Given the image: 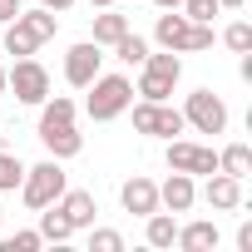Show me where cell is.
<instances>
[{"mask_svg": "<svg viewBox=\"0 0 252 252\" xmlns=\"http://www.w3.org/2000/svg\"><path fill=\"white\" fill-rule=\"evenodd\" d=\"M40 144H45V154L60 158V163L84 149V134L74 129V99H69V94H55V99L40 104Z\"/></svg>", "mask_w": 252, "mask_h": 252, "instance_id": "obj_1", "label": "cell"}, {"mask_svg": "<svg viewBox=\"0 0 252 252\" xmlns=\"http://www.w3.org/2000/svg\"><path fill=\"white\" fill-rule=\"evenodd\" d=\"M55 30H60V20H55V10H20L10 25H5V55H15V60H25V55H35L45 40H55Z\"/></svg>", "mask_w": 252, "mask_h": 252, "instance_id": "obj_2", "label": "cell"}, {"mask_svg": "<svg viewBox=\"0 0 252 252\" xmlns=\"http://www.w3.org/2000/svg\"><path fill=\"white\" fill-rule=\"evenodd\" d=\"M154 40L163 45V50H173V55H203V50H213V25H193L188 15H158V25H154Z\"/></svg>", "mask_w": 252, "mask_h": 252, "instance_id": "obj_3", "label": "cell"}, {"mask_svg": "<svg viewBox=\"0 0 252 252\" xmlns=\"http://www.w3.org/2000/svg\"><path fill=\"white\" fill-rule=\"evenodd\" d=\"M89 89H94V94L84 99V109H89L94 124H109V119H119L124 109L134 104V84L124 79V74H94Z\"/></svg>", "mask_w": 252, "mask_h": 252, "instance_id": "obj_4", "label": "cell"}, {"mask_svg": "<svg viewBox=\"0 0 252 252\" xmlns=\"http://www.w3.org/2000/svg\"><path fill=\"white\" fill-rule=\"evenodd\" d=\"M178 79H183V60L173 55V50H163V55H144V64H139V94L144 99H168L173 89H178Z\"/></svg>", "mask_w": 252, "mask_h": 252, "instance_id": "obj_5", "label": "cell"}, {"mask_svg": "<svg viewBox=\"0 0 252 252\" xmlns=\"http://www.w3.org/2000/svg\"><path fill=\"white\" fill-rule=\"evenodd\" d=\"M69 188V178H64V168H60V158H45V163H35V168H25V178H20V198H25V208H50L60 193Z\"/></svg>", "mask_w": 252, "mask_h": 252, "instance_id": "obj_6", "label": "cell"}, {"mask_svg": "<svg viewBox=\"0 0 252 252\" xmlns=\"http://www.w3.org/2000/svg\"><path fill=\"white\" fill-rule=\"evenodd\" d=\"M134 129L149 134V139H173L188 124H183V109H173L168 99H139L134 104Z\"/></svg>", "mask_w": 252, "mask_h": 252, "instance_id": "obj_7", "label": "cell"}, {"mask_svg": "<svg viewBox=\"0 0 252 252\" xmlns=\"http://www.w3.org/2000/svg\"><path fill=\"white\" fill-rule=\"evenodd\" d=\"M5 94H15L20 104H45L50 99V69L35 55L15 60V69H5Z\"/></svg>", "mask_w": 252, "mask_h": 252, "instance_id": "obj_8", "label": "cell"}, {"mask_svg": "<svg viewBox=\"0 0 252 252\" xmlns=\"http://www.w3.org/2000/svg\"><path fill=\"white\" fill-rule=\"evenodd\" d=\"M183 124H193L198 134H222V129H227V104H222V94L193 89L188 104H183Z\"/></svg>", "mask_w": 252, "mask_h": 252, "instance_id": "obj_9", "label": "cell"}, {"mask_svg": "<svg viewBox=\"0 0 252 252\" xmlns=\"http://www.w3.org/2000/svg\"><path fill=\"white\" fill-rule=\"evenodd\" d=\"M168 168H178V173H218V154L213 149H203V144H188V139H168Z\"/></svg>", "mask_w": 252, "mask_h": 252, "instance_id": "obj_10", "label": "cell"}, {"mask_svg": "<svg viewBox=\"0 0 252 252\" xmlns=\"http://www.w3.org/2000/svg\"><path fill=\"white\" fill-rule=\"evenodd\" d=\"M99 64H104L99 45H94V40H79V45H69V55H64V79H69L74 89H89V79L99 74Z\"/></svg>", "mask_w": 252, "mask_h": 252, "instance_id": "obj_11", "label": "cell"}, {"mask_svg": "<svg viewBox=\"0 0 252 252\" xmlns=\"http://www.w3.org/2000/svg\"><path fill=\"white\" fill-rule=\"evenodd\" d=\"M119 203H124V213H134V218H149V213L158 208V183H154V178H144V173H134L129 183L119 188Z\"/></svg>", "mask_w": 252, "mask_h": 252, "instance_id": "obj_12", "label": "cell"}, {"mask_svg": "<svg viewBox=\"0 0 252 252\" xmlns=\"http://www.w3.org/2000/svg\"><path fill=\"white\" fill-rule=\"evenodd\" d=\"M203 203H208L213 213H232V208H242V178H232V173H208Z\"/></svg>", "mask_w": 252, "mask_h": 252, "instance_id": "obj_13", "label": "cell"}, {"mask_svg": "<svg viewBox=\"0 0 252 252\" xmlns=\"http://www.w3.org/2000/svg\"><path fill=\"white\" fill-rule=\"evenodd\" d=\"M55 208L74 222V232H79V227H94V213H99V203H94L89 188H64V193L55 198Z\"/></svg>", "mask_w": 252, "mask_h": 252, "instance_id": "obj_14", "label": "cell"}, {"mask_svg": "<svg viewBox=\"0 0 252 252\" xmlns=\"http://www.w3.org/2000/svg\"><path fill=\"white\" fill-rule=\"evenodd\" d=\"M198 203V188H193V173H168V183L158 188V208H168V213H188Z\"/></svg>", "mask_w": 252, "mask_h": 252, "instance_id": "obj_15", "label": "cell"}, {"mask_svg": "<svg viewBox=\"0 0 252 252\" xmlns=\"http://www.w3.org/2000/svg\"><path fill=\"white\" fill-rule=\"evenodd\" d=\"M218 237H222V232H218V222L193 218V222H183V227H178V237H173V242H178L183 252H208V247H218Z\"/></svg>", "mask_w": 252, "mask_h": 252, "instance_id": "obj_16", "label": "cell"}, {"mask_svg": "<svg viewBox=\"0 0 252 252\" xmlns=\"http://www.w3.org/2000/svg\"><path fill=\"white\" fill-rule=\"evenodd\" d=\"M144 222H149V227H144L149 247H173V237H178V218H173V213H158V208H154Z\"/></svg>", "mask_w": 252, "mask_h": 252, "instance_id": "obj_17", "label": "cell"}, {"mask_svg": "<svg viewBox=\"0 0 252 252\" xmlns=\"http://www.w3.org/2000/svg\"><path fill=\"white\" fill-rule=\"evenodd\" d=\"M119 35H129V15H119L114 5H104V15H94V45H114Z\"/></svg>", "mask_w": 252, "mask_h": 252, "instance_id": "obj_18", "label": "cell"}, {"mask_svg": "<svg viewBox=\"0 0 252 252\" xmlns=\"http://www.w3.org/2000/svg\"><path fill=\"white\" fill-rule=\"evenodd\" d=\"M40 237H45V242H69V237H74V222L50 203V208H40Z\"/></svg>", "mask_w": 252, "mask_h": 252, "instance_id": "obj_19", "label": "cell"}, {"mask_svg": "<svg viewBox=\"0 0 252 252\" xmlns=\"http://www.w3.org/2000/svg\"><path fill=\"white\" fill-rule=\"evenodd\" d=\"M218 173L247 178V173H252V149H247V144H227V149L218 154Z\"/></svg>", "mask_w": 252, "mask_h": 252, "instance_id": "obj_20", "label": "cell"}, {"mask_svg": "<svg viewBox=\"0 0 252 252\" xmlns=\"http://www.w3.org/2000/svg\"><path fill=\"white\" fill-rule=\"evenodd\" d=\"M114 55H119L124 64H144V55H149V40L129 30V35H119V40H114Z\"/></svg>", "mask_w": 252, "mask_h": 252, "instance_id": "obj_21", "label": "cell"}, {"mask_svg": "<svg viewBox=\"0 0 252 252\" xmlns=\"http://www.w3.org/2000/svg\"><path fill=\"white\" fill-rule=\"evenodd\" d=\"M20 178H25V163H20L15 154L0 149V193H15V188H20Z\"/></svg>", "mask_w": 252, "mask_h": 252, "instance_id": "obj_22", "label": "cell"}, {"mask_svg": "<svg viewBox=\"0 0 252 252\" xmlns=\"http://www.w3.org/2000/svg\"><path fill=\"white\" fill-rule=\"evenodd\" d=\"M222 45H227L232 55H242V50H252V25H247V20H232V25L222 30Z\"/></svg>", "mask_w": 252, "mask_h": 252, "instance_id": "obj_23", "label": "cell"}, {"mask_svg": "<svg viewBox=\"0 0 252 252\" xmlns=\"http://www.w3.org/2000/svg\"><path fill=\"white\" fill-rule=\"evenodd\" d=\"M89 252H124V232H114V227H89Z\"/></svg>", "mask_w": 252, "mask_h": 252, "instance_id": "obj_24", "label": "cell"}, {"mask_svg": "<svg viewBox=\"0 0 252 252\" xmlns=\"http://www.w3.org/2000/svg\"><path fill=\"white\" fill-rule=\"evenodd\" d=\"M178 10H183V15L193 20V25H213V15H218L222 5H218V0H183Z\"/></svg>", "mask_w": 252, "mask_h": 252, "instance_id": "obj_25", "label": "cell"}, {"mask_svg": "<svg viewBox=\"0 0 252 252\" xmlns=\"http://www.w3.org/2000/svg\"><path fill=\"white\" fill-rule=\"evenodd\" d=\"M40 242H45V237H40V232H15V237H10V242H0V252H35V247H40Z\"/></svg>", "mask_w": 252, "mask_h": 252, "instance_id": "obj_26", "label": "cell"}, {"mask_svg": "<svg viewBox=\"0 0 252 252\" xmlns=\"http://www.w3.org/2000/svg\"><path fill=\"white\" fill-rule=\"evenodd\" d=\"M20 15V0H0V25H10Z\"/></svg>", "mask_w": 252, "mask_h": 252, "instance_id": "obj_27", "label": "cell"}, {"mask_svg": "<svg viewBox=\"0 0 252 252\" xmlns=\"http://www.w3.org/2000/svg\"><path fill=\"white\" fill-rule=\"evenodd\" d=\"M237 247H242V252H252V222H242V227H237Z\"/></svg>", "mask_w": 252, "mask_h": 252, "instance_id": "obj_28", "label": "cell"}, {"mask_svg": "<svg viewBox=\"0 0 252 252\" xmlns=\"http://www.w3.org/2000/svg\"><path fill=\"white\" fill-rule=\"evenodd\" d=\"M40 5H45V10H55V15H64V10L74 5V0H40Z\"/></svg>", "mask_w": 252, "mask_h": 252, "instance_id": "obj_29", "label": "cell"}, {"mask_svg": "<svg viewBox=\"0 0 252 252\" xmlns=\"http://www.w3.org/2000/svg\"><path fill=\"white\" fill-rule=\"evenodd\" d=\"M218 5H222V10H242V5H247V0H218Z\"/></svg>", "mask_w": 252, "mask_h": 252, "instance_id": "obj_30", "label": "cell"}, {"mask_svg": "<svg viewBox=\"0 0 252 252\" xmlns=\"http://www.w3.org/2000/svg\"><path fill=\"white\" fill-rule=\"evenodd\" d=\"M154 5H158V10H178V5H183V0H154Z\"/></svg>", "mask_w": 252, "mask_h": 252, "instance_id": "obj_31", "label": "cell"}, {"mask_svg": "<svg viewBox=\"0 0 252 252\" xmlns=\"http://www.w3.org/2000/svg\"><path fill=\"white\" fill-rule=\"evenodd\" d=\"M89 5H94V10H104V5H114V0H89Z\"/></svg>", "mask_w": 252, "mask_h": 252, "instance_id": "obj_32", "label": "cell"}, {"mask_svg": "<svg viewBox=\"0 0 252 252\" xmlns=\"http://www.w3.org/2000/svg\"><path fill=\"white\" fill-rule=\"evenodd\" d=\"M0 94H5V64H0Z\"/></svg>", "mask_w": 252, "mask_h": 252, "instance_id": "obj_33", "label": "cell"}, {"mask_svg": "<svg viewBox=\"0 0 252 252\" xmlns=\"http://www.w3.org/2000/svg\"><path fill=\"white\" fill-rule=\"evenodd\" d=\"M0 222H5V213H0Z\"/></svg>", "mask_w": 252, "mask_h": 252, "instance_id": "obj_34", "label": "cell"}]
</instances>
